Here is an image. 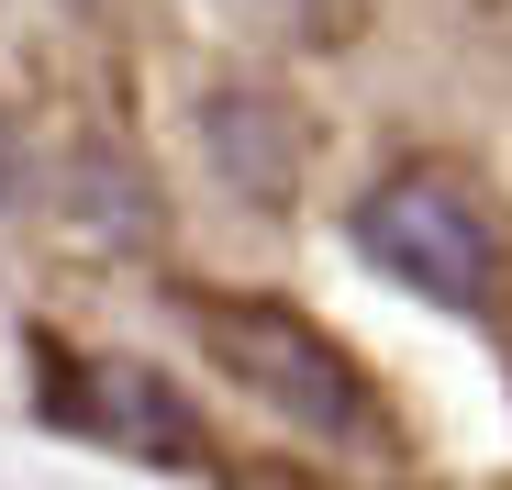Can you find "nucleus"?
<instances>
[{"instance_id":"nucleus-1","label":"nucleus","mask_w":512,"mask_h":490,"mask_svg":"<svg viewBox=\"0 0 512 490\" xmlns=\"http://www.w3.org/2000/svg\"><path fill=\"white\" fill-rule=\"evenodd\" d=\"M357 245H368V257H379L401 290L446 301V312L501 301V223H490L457 179H435V168L379 179V190L357 201Z\"/></svg>"},{"instance_id":"nucleus-2","label":"nucleus","mask_w":512,"mask_h":490,"mask_svg":"<svg viewBox=\"0 0 512 490\" xmlns=\"http://www.w3.org/2000/svg\"><path fill=\"white\" fill-rule=\"evenodd\" d=\"M212 335H223L234 379L268 390L290 424H312V435H334V446H379V401H368V379L334 357L312 323H290V312H223Z\"/></svg>"}]
</instances>
